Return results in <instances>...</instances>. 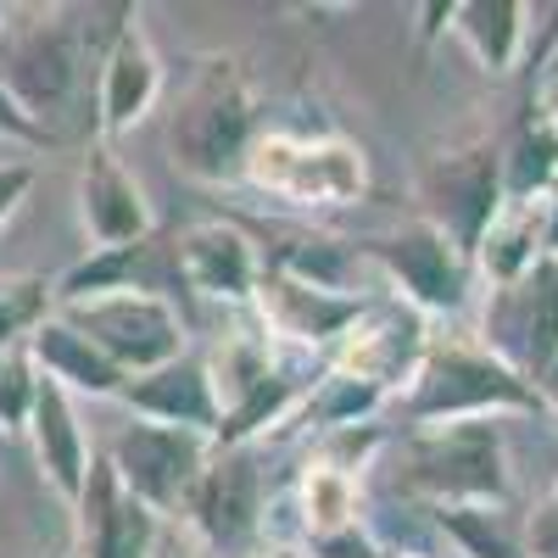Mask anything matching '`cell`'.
<instances>
[{"label":"cell","instance_id":"ffe728a7","mask_svg":"<svg viewBox=\"0 0 558 558\" xmlns=\"http://www.w3.org/2000/svg\"><path fill=\"white\" fill-rule=\"evenodd\" d=\"M23 352H28V363H34V375L51 380V386H62L68 397H96V402H107V397H123V386H129L123 368H118L96 341H89V336H78L62 313L45 318L39 330L28 336Z\"/></svg>","mask_w":558,"mask_h":558},{"label":"cell","instance_id":"44dd1931","mask_svg":"<svg viewBox=\"0 0 558 558\" xmlns=\"http://www.w3.org/2000/svg\"><path fill=\"white\" fill-rule=\"evenodd\" d=\"M547 257V218L542 202H502V213L486 223V235L475 246V274L486 279V291H502L525 279Z\"/></svg>","mask_w":558,"mask_h":558},{"label":"cell","instance_id":"d4e9b609","mask_svg":"<svg viewBox=\"0 0 558 558\" xmlns=\"http://www.w3.org/2000/svg\"><path fill=\"white\" fill-rule=\"evenodd\" d=\"M553 184H558V129L547 123V112H531V123L520 129V140L502 157V196L542 202Z\"/></svg>","mask_w":558,"mask_h":558},{"label":"cell","instance_id":"2e32d148","mask_svg":"<svg viewBox=\"0 0 558 558\" xmlns=\"http://www.w3.org/2000/svg\"><path fill=\"white\" fill-rule=\"evenodd\" d=\"M191 520L207 547H235L246 542L257 525H263V475H257V447H218L213 441V458L202 481L191 486L179 508Z\"/></svg>","mask_w":558,"mask_h":558},{"label":"cell","instance_id":"60d3db41","mask_svg":"<svg viewBox=\"0 0 558 558\" xmlns=\"http://www.w3.org/2000/svg\"><path fill=\"white\" fill-rule=\"evenodd\" d=\"M7 28H12V7H0V39H7Z\"/></svg>","mask_w":558,"mask_h":558},{"label":"cell","instance_id":"7bdbcfd3","mask_svg":"<svg viewBox=\"0 0 558 558\" xmlns=\"http://www.w3.org/2000/svg\"><path fill=\"white\" fill-rule=\"evenodd\" d=\"M73 558H78V553H73Z\"/></svg>","mask_w":558,"mask_h":558},{"label":"cell","instance_id":"b9f144b4","mask_svg":"<svg viewBox=\"0 0 558 558\" xmlns=\"http://www.w3.org/2000/svg\"><path fill=\"white\" fill-rule=\"evenodd\" d=\"M397 558H425V553H397Z\"/></svg>","mask_w":558,"mask_h":558},{"label":"cell","instance_id":"7a4b0ae2","mask_svg":"<svg viewBox=\"0 0 558 558\" xmlns=\"http://www.w3.org/2000/svg\"><path fill=\"white\" fill-rule=\"evenodd\" d=\"M397 492L430 508H502L508 502V447L497 418L413 425L397 447Z\"/></svg>","mask_w":558,"mask_h":558},{"label":"cell","instance_id":"4fadbf2b","mask_svg":"<svg viewBox=\"0 0 558 558\" xmlns=\"http://www.w3.org/2000/svg\"><path fill=\"white\" fill-rule=\"evenodd\" d=\"M157 101H162V62L151 51L146 28H140L134 12H129L96 45V140L112 146L118 134L146 123Z\"/></svg>","mask_w":558,"mask_h":558},{"label":"cell","instance_id":"74e56055","mask_svg":"<svg viewBox=\"0 0 558 558\" xmlns=\"http://www.w3.org/2000/svg\"><path fill=\"white\" fill-rule=\"evenodd\" d=\"M246 558H313V553H307L302 542H257Z\"/></svg>","mask_w":558,"mask_h":558},{"label":"cell","instance_id":"d6a6232c","mask_svg":"<svg viewBox=\"0 0 558 558\" xmlns=\"http://www.w3.org/2000/svg\"><path fill=\"white\" fill-rule=\"evenodd\" d=\"M307 553H313V558H386L380 542L368 536L363 525H347V531H336V536H318Z\"/></svg>","mask_w":558,"mask_h":558},{"label":"cell","instance_id":"603a6c76","mask_svg":"<svg viewBox=\"0 0 558 558\" xmlns=\"http://www.w3.org/2000/svg\"><path fill=\"white\" fill-rule=\"evenodd\" d=\"M274 274L286 279H302L313 291H330V296H363L357 291V268H363V252H352L347 241H330V235H286L268 263Z\"/></svg>","mask_w":558,"mask_h":558},{"label":"cell","instance_id":"cb8c5ba5","mask_svg":"<svg viewBox=\"0 0 558 558\" xmlns=\"http://www.w3.org/2000/svg\"><path fill=\"white\" fill-rule=\"evenodd\" d=\"M296 514H302V536L318 542V536H336L347 525H363V486L357 475L336 470L324 458H307V470L296 481Z\"/></svg>","mask_w":558,"mask_h":558},{"label":"cell","instance_id":"4316f807","mask_svg":"<svg viewBox=\"0 0 558 558\" xmlns=\"http://www.w3.org/2000/svg\"><path fill=\"white\" fill-rule=\"evenodd\" d=\"M436 525L463 558H525L520 536H508L497 508H430Z\"/></svg>","mask_w":558,"mask_h":558},{"label":"cell","instance_id":"f1b7e54d","mask_svg":"<svg viewBox=\"0 0 558 558\" xmlns=\"http://www.w3.org/2000/svg\"><path fill=\"white\" fill-rule=\"evenodd\" d=\"M34 391H39V375L28 352H0V430L7 436H23L28 430V408H34Z\"/></svg>","mask_w":558,"mask_h":558},{"label":"cell","instance_id":"e0dca14e","mask_svg":"<svg viewBox=\"0 0 558 558\" xmlns=\"http://www.w3.org/2000/svg\"><path fill=\"white\" fill-rule=\"evenodd\" d=\"M73 514H78V558H146V547L162 525V514H151V508L112 475L107 458H96Z\"/></svg>","mask_w":558,"mask_h":558},{"label":"cell","instance_id":"d6986e66","mask_svg":"<svg viewBox=\"0 0 558 558\" xmlns=\"http://www.w3.org/2000/svg\"><path fill=\"white\" fill-rule=\"evenodd\" d=\"M134 418H151V425H173V430H196L207 441H218V397L207 380V363L202 357H173L151 375H134L118 397Z\"/></svg>","mask_w":558,"mask_h":558},{"label":"cell","instance_id":"e575fe53","mask_svg":"<svg viewBox=\"0 0 558 558\" xmlns=\"http://www.w3.org/2000/svg\"><path fill=\"white\" fill-rule=\"evenodd\" d=\"M0 134H12V140H23V146H45V134L17 112V101L7 96V89H0Z\"/></svg>","mask_w":558,"mask_h":558},{"label":"cell","instance_id":"277c9868","mask_svg":"<svg viewBox=\"0 0 558 558\" xmlns=\"http://www.w3.org/2000/svg\"><path fill=\"white\" fill-rule=\"evenodd\" d=\"M252 191L279 196L291 207H357L368 191V157L363 146L341 134H286V129H268L252 140V157L241 173Z\"/></svg>","mask_w":558,"mask_h":558},{"label":"cell","instance_id":"4dcf8cb0","mask_svg":"<svg viewBox=\"0 0 558 558\" xmlns=\"http://www.w3.org/2000/svg\"><path fill=\"white\" fill-rule=\"evenodd\" d=\"M520 547H525V558H558V481H553V486H547V497L531 508Z\"/></svg>","mask_w":558,"mask_h":558},{"label":"cell","instance_id":"ab89813d","mask_svg":"<svg viewBox=\"0 0 558 558\" xmlns=\"http://www.w3.org/2000/svg\"><path fill=\"white\" fill-rule=\"evenodd\" d=\"M542 112H547V123L558 129V78H553V96H547V107H542Z\"/></svg>","mask_w":558,"mask_h":558},{"label":"cell","instance_id":"8fae6325","mask_svg":"<svg viewBox=\"0 0 558 558\" xmlns=\"http://www.w3.org/2000/svg\"><path fill=\"white\" fill-rule=\"evenodd\" d=\"M502 151L492 140L481 146H463V151H441L425 168V218L441 223L447 235L475 257L486 223L502 213Z\"/></svg>","mask_w":558,"mask_h":558},{"label":"cell","instance_id":"30bf717a","mask_svg":"<svg viewBox=\"0 0 558 558\" xmlns=\"http://www.w3.org/2000/svg\"><path fill=\"white\" fill-rule=\"evenodd\" d=\"M481 341L508 368H520L525 380H536L558 357V257L553 252L525 279L492 291L486 318H481Z\"/></svg>","mask_w":558,"mask_h":558},{"label":"cell","instance_id":"5b68a950","mask_svg":"<svg viewBox=\"0 0 558 558\" xmlns=\"http://www.w3.org/2000/svg\"><path fill=\"white\" fill-rule=\"evenodd\" d=\"M363 263H375L397 302H408L425 318H458L475 296V257L425 213L397 223L391 235H375L363 246Z\"/></svg>","mask_w":558,"mask_h":558},{"label":"cell","instance_id":"83f0119b","mask_svg":"<svg viewBox=\"0 0 558 558\" xmlns=\"http://www.w3.org/2000/svg\"><path fill=\"white\" fill-rule=\"evenodd\" d=\"M57 313V296L45 279H0V352L28 347V336Z\"/></svg>","mask_w":558,"mask_h":558},{"label":"cell","instance_id":"9c48e42d","mask_svg":"<svg viewBox=\"0 0 558 558\" xmlns=\"http://www.w3.org/2000/svg\"><path fill=\"white\" fill-rule=\"evenodd\" d=\"M207 458H213L207 436L151 425V418H129V425L112 436V447H107L112 475L162 520L184 508V497H191V486L207 470Z\"/></svg>","mask_w":558,"mask_h":558},{"label":"cell","instance_id":"ba28073f","mask_svg":"<svg viewBox=\"0 0 558 558\" xmlns=\"http://www.w3.org/2000/svg\"><path fill=\"white\" fill-rule=\"evenodd\" d=\"M425 347H430V318L425 313H413L397 296H368L363 313L352 318V330L330 347L324 368L352 375V380L375 386L397 402L413 386L418 363H425Z\"/></svg>","mask_w":558,"mask_h":558},{"label":"cell","instance_id":"7c38bea8","mask_svg":"<svg viewBox=\"0 0 558 558\" xmlns=\"http://www.w3.org/2000/svg\"><path fill=\"white\" fill-rule=\"evenodd\" d=\"M173 268H179V286L196 291L202 302H223V307L246 313L257 296V279H263V252L241 223L196 218L173 235Z\"/></svg>","mask_w":558,"mask_h":558},{"label":"cell","instance_id":"836d02e7","mask_svg":"<svg viewBox=\"0 0 558 558\" xmlns=\"http://www.w3.org/2000/svg\"><path fill=\"white\" fill-rule=\"evenodd\" d=\"M34 191V162H17V157H7L0 162V223H7L17 207H23V196Z\"/></svg>","mask_w":558,"mask_h":558},{"label":"cell","instance_id":"6da1fadb","mask_svg":"<svg viewBox=\"0 0 558 558\" xmlns=\"http://www.w3.org/2000/svg\"><path fill=\"white\" fill-rule=\"evenodd\" d=\"M257 96L235 57H202L191 84L179 89V107L168 123L173 168L196 184H229L246 173L252 140H257Z\"/></svg>","mask_w":558,"mask_h":558},{"label":"cell","instance_id":"f546056e","mask_svg":"<svg viewBox=\"0 0 558 558\" xmlns=\"http://www.w3.org/2000/svg\"><path fill=\"white\" fill-rule=\"evenodd\" d=\"M380 452H386V430L380 425H352V430H324L313 458L336 463V470H347V475H363L368 458H380Z\"/></svg>","mask_w":558,"mask_h":558},{"label":"cell","instance_id":"ac0fdd59","mask_svg":"<svg viewBox=\"0 0 558 558\" xmlns=\"http://www.w3.org/2000/svg\"><path fill=\"white\" fill-rule=\"evenodd\" d=\"M23 436H28V447H34V463H39L45 486H51V492L73 508V502L84 497L89 470H96V452H89V436H84V425H78V402H73L62 386L39 380Z\"/></svg>","mask_w":558,"mask_h":558},{"label":"cell","instance_id":"8992f818","mask_svg":"<svg viewBox=\"0 0 558 558\" xmlns=\"http://www.w3.org/2000/svg\"><path fill=\"white\" fill-rule=\"evenodd\" d=\"M57 313L78 336L96 341L129 380L151 375V368L191 352L173 296H157V291H101V296H84V302H62Z\"/></svg>","mask_w":558,"mask_h":558},{"label":"cell","instance_id":"3957f363","mask_svg":"<svg viewBox=\"0 0 558 558\" xmlns=\"http://www.w3.org/2000/svg\"><path fill=\"white\" fill-rule=\"evenodd\" d=\"M413 425H452V418H502V413H531L542 408L531 380L508 368L481 336L470 330H430L425 363L413 386L397 397Z\"/></svg>","mask_w":558,"mask_h":558},{"label":"cell","instance_id":"7402d4cb","mask_svg":"<svg viewBox=\"0 0 558 558\" xmlns=\"http://www.w3.org/2000/svg\"><path fill=\"white\" fill-rule=\"evenodd\" d=\"M531 7L525 0H458V17H452V34L470 45V57L481 73L502 78L514 73L520 57H525V39H531Z\"/></svg>","mask_w":558,"mask_h":558},{"label":"cell","instance_id":"5bb4252c","mask_svg":"<svg viewBox=\"0 0 558 558\" xmlns=\"http://www.w3.org/2000/svg\"><path fill=\"white\" fill-rule=\"evenodd\" d=\"M78 223H84V241L89 252H123V246H140L151 241L157 229V213L146 202V184L129 173V162L96 140L84 151V168H78Z\"/></svg>","mask_w":558,"mask_h":558},{"label":"cell","instance_id":"8d00e7d4","mask_svg":"<svg viewBox=\"0 0 558 558\" xmlns=\"http://www.w3.org/2000/svg\"><path fill=\"white\" fill-rule=\"evenodd\" d=\"M531 391H536V402H542V408H553V413H558V357H553V363L542 368V375L531 380Z\"/></svg>","mask_w":558,"mask_h":558},{"label":"cell","instance_id":"d590c367","mask_svg":"<svg viewBox=\"0 0 558 558\" xmlns=\"http://www.w3.org/2000/svg\"><path fill=\"white\" fill-rule=\"evenodd\" d=\"M452 17H458V0H430V7H418V39H441L447 28H452Z\"/></svg>","mask_w":558,"mask_h":558},{"label":"cell","instance_id":"9a60e30c","mask_svg":"<svg viewBox=\"0 0 558 558\" xmlns=\"http://www.w3.org/2000/svg\"><path fill=\"white\" fill-rule=\"evenodd\" d=\"M363 302L368 296H330V291L302 286V279H286V274L263 268L257 296H252V318L268 330L274 347L330 357V347L352 330V318L363 313Z\"/></svg>","mask_w":558,"mask_h":558},{"label":"cell","instance_id":"1f68e13d","mask_svg":"<svg viewBox=\"0 0 558 558\" xmlns=\"http://www.w3.org/2000/svg\"><path fill=\"white\" fill-rule=\"evenodd\" d=\"M146 558H207V536L184 520V514H168L146 547Z\"/></svg>","mask_w":558,"mask_h":558},{"label":"cell","instance_id":"52a82bcc","mask_svg":"<svg viewBox=\"0 0 558 558\" xmlns=\"http://www.w3.org/2000/svg\"><path fill=\"white\" fill-rule=\"evenodd\" d=\"M84 73V51H78V28L62 23L57 12H39L34 23H23L17 34L7 28V51H0V89L17 101V112L51 140V123L62 118L73 89Z\"/></svg>","mask_w":558,"mask_h":558},{"label":"cell","instance_id":"484cf974","mask_svg":"<svg viewBox=\"0 0 558 558\" xmlns=\"http://www.w3.org/2000/svg\"><path fill=\"white\" fill-rule=\"evenodd\" d=\"M386 402H391L386 391L324 368V375L313 380V391H307V402H302V413H307V425H318V430H352V425H375V413Z\"/></svg>","mask_w":558,"mask_h":558},{"label":"cell","instance_id":"f35d334b","mask_svg":"<svg viewBox=\"0 0 558 558\" xmlns=\"http://www.w3.org/2000/svg\"><path fill=\"white\" fill-rule=\"evenodd\" d=\"M542 218H547V252L558 257V184L542 196Z\"/></svg>","mask_w":558,"mask_h":558}]
</instances>
